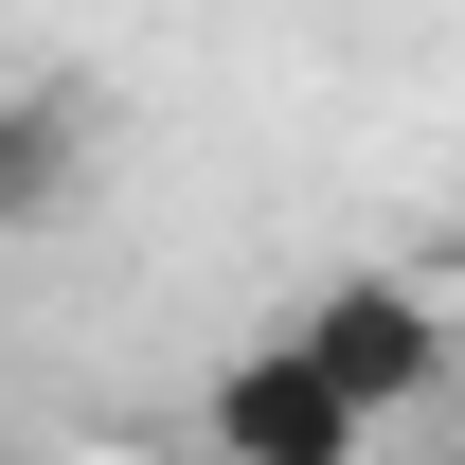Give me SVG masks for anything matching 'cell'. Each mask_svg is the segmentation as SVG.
I'll return each mask as SVG.
<instances>
[{"label": "cell", "mask_w": 465, "mask_h": 465, "mask_svg": "<svg viewBox=\"0 0 465 465\" xmlns=\"http://www.w3.org/2000/svg\"><path fill=\"white\" fill-rule=\"evenodd\" d=\"M304 358H322L376 430H411V411H448L465 322H448V287H430V269H341V287H304Z\"/></svg>", "instance_id": "1"}, {"label": "cell", "mask_w": 465, "mask_h": 465, "mask_svg": "<svg viewBox=\"0 0 465 465\" xmlns=\"http://www.w3.org/2000/svg\"><path fill=\"white\" fill-rule=\"evenodd\" d=\"M125 465H232V448H215V430H197V448H125Z\"/></svg>", "instance_id": "4"}, {"label": "cell", "mask_w": 465, "mask_h": 465, "mask_svg": "<svg viewBox=\"0 0 465 465\" xmlns=\"http://www.w3.org/2000/svg\"><path fill=\"white\" fill-rule=\"evenodd\" d=\"M90 179V108L72 90H0V232H54Z\"/></svg>", "instance_id": "3"}, {"label": "cell", "mask_w": 465, "mask_h": 465, "mask_svg": "<svg viewBox=\"0 0 465 465\" xmlns=\"http://www.w3.org/2000/svg\"><path fill=\"white\" fill-rule=\"evenodd\" d=\"M197 430H215L232 465H376V411L304 358V322H269V341H232L215 376H197Z\"/></svg>", "instance_id": "2"}]
</instances>
